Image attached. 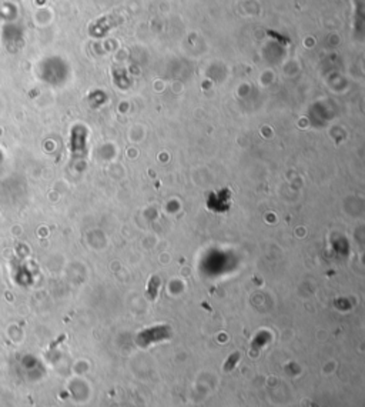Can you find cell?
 Listing matches in <instances>:
<instances>
[{
  "instance_id": "obj_1",
  "label": "cell",
  "mask_w": 365,
  "mask_h": 407,
  "mask_svg": "<svg viewBox=\"0 0 365 407\" xmlns=\"http://www.w3.org/2000/svg\"><path fill=\"white\" fill-rule=\"evenodd\" d=\"M170 337V327L167 326H159V327H153V329H147L143 333L139 334L137 337V343L141 346H147L154 341L163 340V339H169Z\"/></svg>"
},
{
  "instance_id": "obj_3",
  "label": "cell",
  "mask_w": 365,
  "mask_h": 407,
  "mask_svg": "<svg viewBox=\"0 0 365 407\" xmlns=\"http://www.w3.org/2000/svg\"><path fill=\"white\" fill-rule=\"evenodd\" d=\"M240 359H241V354H240L238 351L233 353V354H231V356H230L228 359L225 360L224 367H223V369H224V371H231V370L234 369L235 364L238 363V360H240Z\"/></svg>"
},
{
  "instance_id": "obj_2",
  "label": "cell",
  "mask_w": 365,
  "mask_h": 407,
  "mask_svg": "<svg viewBox=\"0 0 365 407\" xmlns=\"http://www.w3.org/2000/svg\"><path fill=\"white\" fill-rule=\"evenodd\" d=\"M160 286H161V280H160L159 276H153L150 279V282L147 284V290H146V296L150 299V300H156L157 294H159Z\"/></svg>"
}]
</instances>
